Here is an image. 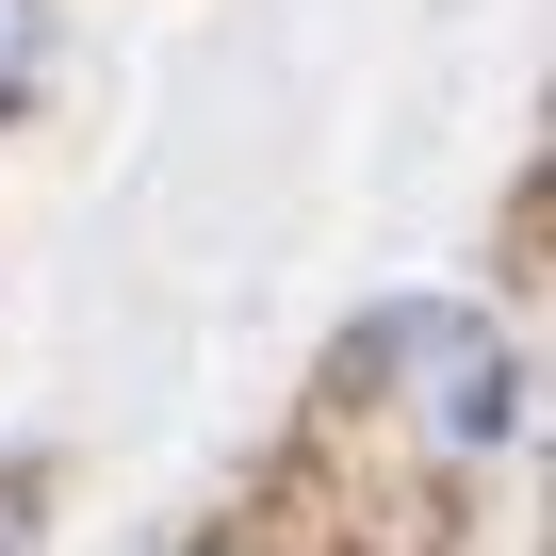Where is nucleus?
<instances>
[{"label": "nucleus", "instance_id": "7ed1b4c3", "mask_svg": "<svg viewBox=\"0 0 556 556\" xmlns=\"http://www.w3.org/2000/svg\"><path fill=\"white\" fill-rule=\"evenodd\" d=\"M0 556H34V507H17V491H0Z\"/></svg>", "mask_w": 556, "mask_h": 556}, {"label": "nucleus", "instance_id": "f257e3e1", "mask_svg": "<svg viewBox=\"0 0 556 556\" xmlns=\"http://www.w3.org/2000/svg\"><path fill=\"white\" fill-rule=\"evenodd\" d=\"M409 361H442V442H507L523 426V361L458 312H409Z\"/></svg>", "mask_w": 556, "mask_h": 556}, {"label": "nucleus", "instance_id": "f03ea898", "mask_svg": "<svg viewBox=\"0 0 556 556\" xmlns=\"http://www.w3.org/2000/svg\"><path fill=\"white\" fill-rule=\"evenodd\" d=\"M34 66H50V0H0V115L34 99Z\"/></svg>", "mask_w": 556, "mask_h": 556}]
</instances>
